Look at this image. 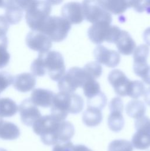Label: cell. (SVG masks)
Segmentation results:
<instances>
[{"instance_id": "cell-20", "label": "cell", "mask_w": 150, "mask_h": 151, "mask_svg": "<svg viewBox=\"0 0 150 151\" xmlns=\"http://www.w3.org/2000/svg\"><path fill=\"white\" fill-rule=\"evenodd\" d=\"M118 52L125 55L132 54L136 48V43L131 35L125 30H121V34L115 43Z\"/></svg>"}, {"instance_id": "cell-17", "label": "cell", "mask_w": 150, "mask_h": 151, "mask_svg": "<svg viewBox=\"0 0 150 151\" xmlns=\"http://www.w3.org/2000/svg\"><path fill=\"white\" fill-rule=\"evenodd\" d=\"M5 18L9 24H18L22 19L24 10L18 1H5Z\"/></svg>"}, {"instance_id": "cell-10", "label": "cell", "mask_w": 150, "mask_h": 151, "mask_svg": "<svg viewBox=\"0 0 150 151\" xmlns=\"http://www.w3.org/2000/svg\"><path fill=\"white\" fill-rule=\"evenodd\" d=\"M110 111L108 118V125L111 130L119 132L122 130L125 124V120L122 115L124 103L121 99L118 97L113 98L109 104Z\"/></svg>"}, {"instance_id": "cell-1", "label": "cell", "mask_w": 150, "mask_h": 151, "mask_svg": "<svg viewBox=\"0 0 150 151\" xmlns=\"http://www.w3.org/2000/svg\"><path fill=\"white\" fill-rule=\"evenodd\" d=\"M34 133L46 145H55L70 141L75 133L73 124L68 121H58L51 115L40 117L32 126Z\"/></svg>"}, {"instance_id": "cell-30", "label": "cell", "mask_w": 150, "mask_h": 151, "mask_svg": "<svg viewBox=\"0 0 150 151\" xmlns=\"http://www.w3.org/2000/svg\"><path fill=\"white\" fill-rule=\"evenodd\" d=\"M83 68L89 76L94 79H97L102 74V67L101 64L96 61L88 63Z\"/></svg>"}, {"instance_id": "cell-36", "label": "cell", "mask_w": 150, "mask_h": 151, "mask_svg": "<svg viewBox=\"0 0 150 151\" xmlns=\"http://www.w3.org/2000/svg\"><path fill=\"white\" fill-rule=\"evenodd\" d=\"M143 39L146 45H150V27L147 28L143 33Z\"/></svg>"}, {"instance_id": "cell-18", "label": "cell", "mask_w": 150, "mask_h": 151, "mask_svg": "<svg viewBox=\"0 0 150 151\" xmlns=\"http://www.w3.org/2000/svg\"><path fill=\"white\" fill-rule=\"evenodd\" d=\"M36 84L35 76L30 73H23L14 77L13 86L18 91L28 92L33 90Z\"/></svg>"}, {"instance_id": "cell-23", "label": "cell", "mask_w": 150, "mask_h": 151, "mask_svg": "<svg viewBox=\"0 0 150 151\" xmlns=\"http://www.w3.org/2000/svg\"><path fill=\"white\" fill-rule=\"evenodd\" d=\"M98 2L106 11L115 15L122 14L129 8L128 1H98Z\"/></svg>"}, {"instance_id": "cell-19", "label": "cell", "mask_w": 150, "mask_h": 151, "mask_svg": "<svg viewBox=\"0 0 150 151\" xmlns=\"http://www.w3.org/2000/svg\"><path fill=\"white\" fill-rule=\"evenodd\" d=\"M54 96V92L49 90L38 88L32 91L31 100L36 106L46 108L51 106Z\"/></svg>"}, {"instance_id": "cell-24", "label": "cell", "mask_w": 150, "mask_h": 151, "mask_svg": "<svg viewBox=\"0 0 150 151\" xmlns=\"http://www.w3.org/2000/svg\"><path fill=\"white\" fill-rule=\"evenodd\" d=\"M125 111L128 116L138 119L144 116L146 112V106L142 101L133 99L126 104Z\"/></svg>"}, {"instance_id": "cell-4", "label": "cell", "mask_w": 150, "mask_h": 151, "mask_svg": "<svg viewBox=\"0 0 150 151\" xmlns=\"http://www.w3.org/2000/svg\"><path fill=\"white\" fill-rule=\"evenodd\" d=\"M26 12L25 19L32 31H39L45 21L50 16L52 5L49 1H18Z\"/></svg>"}, {"instance_id": "cell-6", "label": "cell", "mask_w": 150, "mask_h": 151, "mask_svg": "<svg viewBox=\"0 0 150 151\" xmlns=\"http://www.w3.org/2000/svg\"><path fill=\"white\" fill-rule=\"evenodd\" d=\"M71 28V24L62 17L49 16L43 23L39 31L45 34L54 42L65 40Z\"/></svg>"}, {"instance_id": "cell-32", "label": "cell", "mask_w": 150, "mask_h": 151, "mask_svg": "<svg viewBox=\"0 0 150 151\" xmlns=\"http://www.w3.org/2000/svg\"><path fill=\"white\" fill-rule=\"evenodd\" d=\"M129 8H133L138 12L145 11L150 14V1H128Z\"/></svg>"}, {"instance_id": "cell-13", "label": "cell", "mask_w": 150, "mask_h": 151, "mask_svg": "<svg viewBox=\"0 0 150 151\" xmlns=\"http://www.w3.org/2000/svg\"><path fill=\"white\" fill-rule=\"evenodd\" d=\"M21 122L27 126H32L34 123L42 117L38 107L31 99H25L18 107Z\"/></svg>"}, {"instance_id": "cell-29", "label": "cell", "mask_w": 150, "mask_h": 151, "mask_svg": "<svg viewBox=\"0 0 150 151\" xmlns=\"http://www.w3.org/2000/svg\"><path fill=\"white\" fill-rule=\"evenodd\" d=\"M133 149L131 142L125 139L112 140L108 147V151H133Z\"/></svg>"}, {"instance_id": "cell-15", "label": "cell", "mask_w": 150, "mask_h": 151, "mask_svg": "<svg viewBox=\"0 0 150 151\" xmlns=\"http://www.w3.org/2000/svg\"><path fill=\"white\" fill-rule=\"evenodd\" d=\"M62 17L71 24H79L84 20L82 5L78 2H69L61 8Z\"/></svg>"}, {"instance_id": "cell-12", "label": "cell", "mask_w": 150, "mask_h": 151, "mask_svg": "<svg viewBox=\"0 0 150 151\" xmlns=\"http://www.w3.org/2000/svg\"><path fill=\"white\" fill-rule=\"evenodd\" d=\"M149 47L146 44H141L134 51L133 69L135 74L142 78L146 74L149 65L147 63Z\"/></svg>"}, {"instance_id": "cell-26", "label": "cell", "mask_w": 150, "mask_h": 151, "mask_svg": "<svg viewBox=\"0 0 150 151\" xmlns=\"http://www.w3.org/2000/svg\"><path fill=\"white\" fill-rule=\"evenodd\" d=\"M82 88L83 89L84 94L87 98V100L96 96L102 92L99 83L93 78L88 79Z\"/></svg>"}, {"instance_id": "cell-7", "label": "cell", "mask_w": 150, "mask_h": 151, "mask_svg": "<svg viewBox=\"0 0 150 151\" xmlns=\"http://www.w3.org/2000/svg\"><path fill=\"white\" fill-rule=\"evenodd\" d=\"M89 78H93L89 76L84 68L74 67L65 72L58 81V87L60 91L73 93L78 88L82 87Z\"/></svg>"}, {"instance_id": "cell-3", "label": "cell", "mask_w": 150, "mask_h": 151, "mask_svg": "<svg viewBox=\"0 0 150 151\" xmlns=\"http://www.w3.org/2000/svg\"><path fill=\"white\" fill-rule=\"evenodd\" d=\"M84 106V100L79 94L63 91L55 94L51 106V113L58 121H64L69 113H80Z\"/></svg>"}, {"instance_id": "cell-35", "label": "cell", "mask_w": 150, "mask_h": 151, "mask_svg": "<svg viewBox=\"0 0 150 151\" xmlns=\"http://www.w3.org/2000/svg\"><path fill=\"white\" fill-rule=\"evenodd\" d=\"M9 24L5 19L4 15H0V37L6 35Z\"/></svg>"}, {"instance_id": "cell-11", "label": "cell", "mask_w": 150, "mask_h": 151, "mask_svg": "<svg viewBox=\"0 0 150 151\" xmlns=\"http://www.w3.org/2000/svg\"><path fill=\"white\" fill-rule=\"evenodd\" d=\"M25 42L31 50L40 52L49 51L52 47V41L45 34L37 31H31L26 35Z\"/></svg>"}, {"instance_id": "cell-28", "label": "cell", "mask_w": 150, "mask_h": 151, "mask_svg": "<svg viewBox=\"0 0 150 151\" xmlns=\"http://www.w3.org/2000/svg\"><path fill=\"white\" fill-rule=\"evenodd\" d=\"M8 39L6 35L0 37V69L5 67L10 60V54L7 51Z\"/></svg>"}, {"instance_id": "cell-31", "label": "cell", "mask_w": 150, "mask_h": 151, "mask_svg": "<svg viewBox=\"0 0 150 151\" xmlns=\"http://www.w3.org/2000/svg\"><path fill=\"white\" fill-rule=\"evenodd\" d=\"M107 99L105 94L102 92H101L96 96L87 100V106L98 108L100 110H102L104 108L106 104Z\"/></svg>"}, {"instance_id": "cell-22", "label": "cell", "mask_w": 150, "mask_h": 151, "mask_svg": "<svg viewBox=\"0 0 150 151\" xmlns=\"http://www.w3.org/2000/svg\"><path fill=\"white\" fill-rule=\"evenodd\" d=\"M102 120L101 110L91 106H88L82 114V122L88 127L98 126Z\"/></svg>"}, {"instance_id": "cell-5", "label": "cell", "mask_w": 150, "mask_h": 151, "mask_svg": "<svg viewBox=\"0 0 150 151\" xmlns=\"http://www.w3.org/2000/svg\"><path fill=\"white\" fill-rule=\"evenodd\" d=\"M121 32L116 25L106 21H101L92 24L88 30V36L94 44L101 45L103 42L115 43Z\"/></svg>"}, {"instance_id": "cell-37", "label": "cell", "mask_w": 150, "mask_h": 151, "mask_svg": "<svg viewBox=\"0 0 150 151\" xmlns=\"http://www.w3.org/2000/svg\"><path fill=\"white\" fill-rule=\"evenodd\" d=\"M74 151H93V150L84 145H74Z\"/></svg>"}, {"instance_id": "cell-14", "label": "cell", "mask_w": 150, "mask_h": 151, "mask_svg": "<svg viewBox=\"0 0 150 151\" xmlns=\"http://www.w3.org/2000/svg\"><path fill=\"white\" fill-rule=\"evenodd\" d=\"M94 55L96 62L111 68L116 67L121 60L118 52L109 50L102 45H98L95 47Z\"/></svg>"}, {"instance_id": "cell-16", "label": "cell", "mask_w": 150, "mask_h": 151, "mask_svg": "<svg viewBox=\"0 0 150 151\" xmlns=\"http://www.w3.org/2000/svg\"><path fill=\"white\" fill-rule=\"evenodd\" d=\"M108 80L113 87L115 92L119 96H126L130 80L121 70L115 69L108 74Z\"/></svg>"}, {"instance_id": "cell-39", "label": "cell", "mask_w": 150, "mask_h": 151, "mask_svg": "<svg viewBox=\"0 0 150 151\" xmlns=\"http://www.w3.org/2000/svg\"><path fill=\"white\" fill-rule=\"evenodd\" d=\"M143 81L147 84L150 85V65L144 76L142 78Z\"/></svg>"}, {"instance_id": "cell-33", "label": "cell", "mask_w": 150, "mask_h": 151, "mask_svg": "<svg viewBox=\"0 0 150 151\" xmlns=\"http://www.w3.org/2000/svg\"><path fill=\"white\" fill-rule=\"evenodd\" d=\"M14 77L9 73L0 71V93L14 83Z\"/></svg>"}, {"instance_id": "cell-8", "label": "cell", "mask_w": 150, "mask_h": 151, "mask_svg": "<svg viewBox=\"0 0 150 151\" xmlns=\"http://www.w3.org/2000/svg\"><path fill=\"white\" fill-rule=\"evenodd\" d=\"M136 132L133 134L131 143L138 150H145L150 147V119L143 116L135 122Z\"/></svg>"}, {"instance_id": "cell-25", "label": "cell", "mask_w": 150, "mask_h": 151, "mask_svg": "<svg viewBox=\"0 0 150 151\" xmlns=\"http://www.w3.org/2000/svg\"><path fill=\"white\" fill-rule=\"evenodd\" d=\"M18 111V106L15 101L8 97L0 99V117H10Z\"/></svg>"}, {"instance_id": "cell-38", "label": "cell", "mask_w": 150, "mask_h": 151, "mask_svg": "<svg viewBox=\"0 0 150 151\" xmlns=\"http://www.w3.org/2000/svg\"><path fill=\"white\" fill-rule=\"evenodd\" d=\"M144 97L145 103L150 106V87L145 89L144 94Z\"/></svg>"}, {"instance_id": "cell-2", "label": "cell", "mask_w": 150, "mask_h": 151, "mask_svg": "<svg viewBox=\"0 0 150 151\" xmlns=\"http://www.w3.org/2000/svg\"><path fill=\"white\" fill-rule=\"evenodd\" d=\"M32 74L42 77L48 74L51 79L58 81L65 73L62 55L56 51L40 52L31 65Z\"/></svg>"}, {"instance_id": "cell-21", "label": "cell", "mask_w": 150, "mask_h": 151, "mask_svg": "<svg viewBox=\"0 0 150 151\" xmlns=\"http://www.w3.org/2000/svg\"><path fill=\"white\" fill-rule=\"evenodd\" d=\"M20 136V130L14 123L5 121L0 117V138L4 140H12Z\"/></svg>"}, {"instance_id": "cell-40", "label": "cell", "mask_w": 150, "mask_h": 151, "mask_svg": "<svg viewBox=\"0 0 150 151\" xmlns=\"http://www.w3.org/2000/svg\"><path fill=\"white\" fill-rule=\"evenodd\" d=\"M0 151H7L6 150L3 149V148H0Z\"/></svg>"}, {"instance_id": "cell-9", "label": "cell", "mask_w": 150, "mask_h": 151, "mask_svg": "<svg viewBox=\"0 0 150 151\" xmlns=\"http://www.w3.org/2000/svg\"><path fill=\"white\" fill-rule=\"evenodd\" d=\"M84 19L92 24L101 21L112 23L111 14L106 11L98 1H84L82 2Z\"/></svg>"}, {"instance_id": "cell-41", "label": "cell", "mask_w": 150, "mask_h": 151, "mask_svg": "<svg viewBox=\"0 0 150 151\" xmlns=\"http://www.w3.org/2000/svg\"><path fill=\"white\" fill-rule=\"evenodd\" d=\"M148 151H150V150H148Z\"/></svg>"}, {"instance_id": "cell-34", "label": "cell", "mask_w": 150, "mask_h": 151, "mask_svg": "<svg viewBox=\"0 0 150 151\" xmlns=\"http://www.w3.org/2000/svg\"><path fill=\"white\" fill-rule=\"evenodd\" d=\"M74 145L73 143L71 141H69L54 145L52 151H74Z\"/></svg>"}, {"instance_id": "cell-27", "label": "cell", "mask_w": 150, "mask_h": 151, "mask_svg": "<svg viewBox=\"0 0 150 151\" xmlns=\"http://www.w3.org/2000/svg\"><path fill=\"white\" fill-rule=\"evenodd\" d=\"M145 87L143 82L139 80H131L128 87L126 96L137 99L144 95Z\"/></svg>"}]
</instances>
